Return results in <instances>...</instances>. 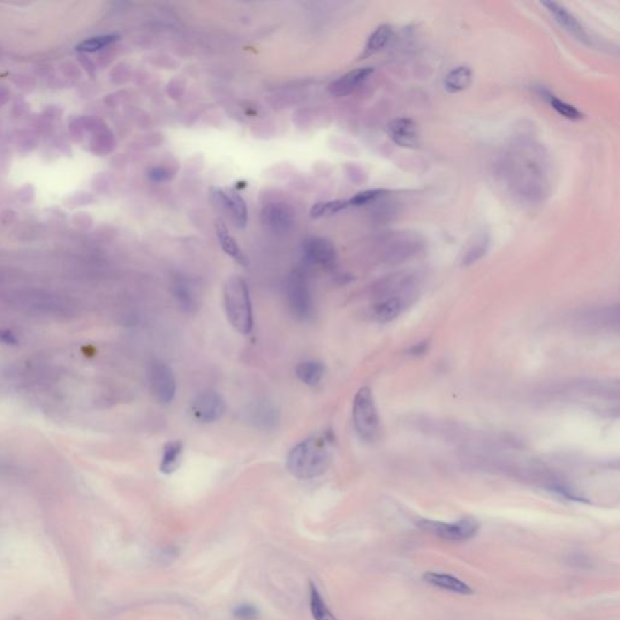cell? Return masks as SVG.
<instances>
[{
	"mask_svg": "<svg viewBox=\"0 0 620 620\" xmlns=\"http://www.w3.org/2000/svg\"><path fill=\"white\" fill-rule=\"evenodd\" d=\"M404 305L401 299L395 297H381V301L373 305V317L381 324L394 322L404 312Z\"/></svg>",
	"mask_w": 620,
	"mask_h": 620,
	"instance_id": "d6986e66",
	"label": "cell"
},
{
	"mask_svg": "<svg viewBox=\"0 0 620 620\" xmlns=\"http://www.w3.org/2000/svg\"><path fill=\"white\" fill-rule=\"evenodd\" d=\"M233 613H234L235 618L241 620H255L256 618H258L257 610L255 607L251 606V605L239 606L238 608H235Z\"/></svg>",
	"mask_w": 620,
	"mask_h": 620,
	"instance_id": "f546056e",
	"label": "cell"
},
{
	"mask_svg": "<svg viewBox=\"0 0 620 620\" xmlns=\"http://www.w3.org/2000/svg\"><path fill=\"white\" fill-rule=\"evenodd\" d=\"M289 308L298 322H308L314 312V302L307 275L302 271H294L289 276L287 286Z\"/></svg>",
	"mask_w": 620,
	"mask_h": 620,
	"instance_id": "5b68a950",
	"label": "cell"
},
{
	"mask_svg": "<svg viewBox=\"0 0 620 620\" xmlns=\"http://www.w3.org/2000/svg\"><path fill=\"white\" fill-rule=\"evenodd\" d=\"M225 308L232 326L241 335H250L253 330L252 302L250 289L240 276L229 278L223 289Z\"/></svg>",
	"mask_w": 620,
	"mask_h": 620,
	"instance_id": "3957f363",
	"label": "cell"
},
{
	"mask_svg": "<svg viewBox=\"0 0 620 620\" xmlns=\"http://www.w3.org/2000/svg\"><path fill=\"white\" fill-rule=\"evenodd\" d=\"M538 91H539V95L544 98V100H547L549 102V105L552 106V109L557 113V114H560L561 116H564L566 119L568 120H580L583 118V113L579 111L578 108L575 106H572L570 103H567V102L564 101V100H561L559 97L555 96L552 91H549L547 89L539 88L538 89Z\"/></svg>",
	"mask_w": 620,
	"mask_h": 620,
	"instance_id": "cb8c5ba5",
	"label": "cell"
},
{
	"mask_svg": "<svg viewBox=\"0 0 620 620\" xmlns=\"http://www.w3.org/2000/svg\"><path fill=\"white\" fill-rule=\"evenodd\" d=\"M296 376L305 386H315L325 376V366L315 360L304 361L296 368Z\"/></svg>",
	"mask_w": 620,
	"mask_h": 620,
	"instance_id": "603a6c76",
	"label": "cell"
},
{
	"mask_svg": "<svg viewBox=\"0 0 620 620\" xmlns=\"http://www.w3.org/2000/svg\"><path fill=\"white\" fill-rule=\"evenodd\" d=\"M174 297L181 310L187 314H195L200 308L202 301L198 289L187 280L179 279L176 281L174 284Z\"/></svg>",
	"mask_w": 620,
	"mask_h": 620,
	"instance_id": "2e32d148",
	"label": "cell"
},
{
	"mask_svg": "<svg viewBox=\"0 0 620 620\" xmlns=\"http://www.w3.org/2000/svg\"><path fill=\"white\" fill-rule=\"evenodd\" d=\"M349 207L348 200H331V202H317L310 210V216L312 218L332 216L338 212L343 211Z\"/></svg>",
	"mask_w": 620,
	"mask_h": 620,
	"instance_id": "4316f807",
	"label": "cell"
},
{
	"mask_svg": "<svg viewBox=\"0 0 620 620\" xmlns=\"http://www.w3.org/2000/svg\"><path fill=\"white\" fill-rule=\"evenodd\" d=\"M542 4L547 8V13L552 15V17H554L557 24L564 28L566 32L570 33V36H573L577 40L583 44L593 45V38L589 34L588 31L575 15L570 14L564 5L555 1H544Z\"/></svg>",
	"mask_w": 620,
	"mask_h": 620,
	"instance_id": "9c48e42d",
	"label": "cell"
},
{
	"mask_svg": "<svg viewBox=\"0 0 620 620\" xmlns=\"http://www.w3.org/2000/svg\"><path fill=\"white\" fill-rule=\"evenodd\" d=\"M213 198L217 202H220L227 211L229 212L235 225L241 229H244L248 225V210L246 202L239 193H236L234 189H213L212 192Z\"/></svg>",
	"mask_w": 620,
	"mask_h": 620,
	"instance_id": "30bf717a",
	"label": "cell"
},
{
	"mask_svg": "<svg viewBox=\"0 0 620 620\" xmlns=\"http://www.w3.org/2000/svg\"><path fill=\"white\" fill-rule=\"evenodd\" d=\"M424 582L430 584L432 587L447 590L451 593H460V595H470L473 593V589L469 587L468 584L464 583L463 580L452 577V575H442V573H434V572H428L423 575Z\"/></svg>",
	"mask_w": 620,
	"mask_h": 620,
	"instance_id": "e0dca14e",
	"label": "cell"
},
{
	"mask_svg": "<svg viewBox=\"0 0 620 620\" xmlns=\"http://www.w3.org/2000/svg\"><path fill=\"white\" fill-rule=\"evenodd\" d=\"M488 248H490V236L487 233L476 235L462 258V264L469 266L478 262L487 253Z\"/></svg>",
	"mask_w": 620,
	"mask_h": 620,
	"instance_id": "d4e9b609",
	"label": "cell"
},
{
	"mask_svg": "<svg viewBox=\"0 0 620 620\" xmlns=\"http://www.w3.org/2000/svg\"><path fill=\"white\" fill-rule=\"evenodd\" d=\"M183 455V444L181 441L166 442L162 447V455H161L159 469L162 474L170 475L175 473L181 465Z\"/></svg>",
	"mask_w": 620,
	"mask_h": 620,
	"instance_id": "44dd1931",
	"label": "cell"
},
{
	"mask_svg": "<svg viewBox=\"0 0 620 620\" xmlns=\"http://www.w3.org/2000/svg\"><path fill=\"white\" fill-rule=\"evenodd\" d=\"M294 220V210L285 202H273L263 209V223L274 233H286Z\"/></svg>",
	"mask_w": 620,
	"mask_h": 620,
	"instance_id": "4fadbf2b",
	"label": "cell"
},
{
	"mask_svg": "<svg viewBox=\"0 0 620 620\" xmlns=\"http://www.w3.org/2000/svg\"><path fill=\"white\" fill-rule=\"evenodd\" d=\"M225 400L216 391H204L190 404V412L194 418L200 423L217 422L225 416Z\"/></svg>",
	"mask_w": 620,
	"mask_h": 620,
	"instance_id": "ba28073f",
	"label": "cell"
},
{
	"mask_svg": "<svg viewBox=\"0 0 620 620\" xmlns=\"http://www.w3.org/2000/svg\"><path fill=\"white\" fill-rule=\"evenodd\" d=\"M388 135L396 146L416 148L419 143L418 126L409 118H399L388 125Z\"/></svg>",
	"mask_w": 620,
	"mask_h": 620,
	"instance_id": "5bb4252c",
	"label": "cell"
},
{
	"mask_svg": "<svg viewBox=\"0 0 620 620\" xmlns=\"http://www.w3.org/2000/svg\"><path fill=\"white\" fill-rule=\"evenodd\" d=\"M310 612L314 620H337L312 583H310Z\"/></svg>",
	"mask_w": 620,
	"mask_h": 620,
	"instance_id": "484cf974",
	"label": "cell"
},
{
	"mask_svg": "<svg viewBox=\"0 0 620 620\" xmlns=\"http://www.w3.org/2000/svg\"><path fill=\"white\" fill-rule=\"evenodd\" d=\"M388 194H389V192L386 190V189H370V190H363V192H360V193L354 195L353 198L349 199V200H348V204H349V207L365 206V205H368V204H372V202L381 200V199L386 197Z\"/></svg>",
	"mask_w": 620,
	"mask_h": 620,
	"instance_id": "83f0119b",
	"label": "cell"
},
{
	"mask_svg": "<svg viewBox=\"0 0 620 620\" xmlns=\"http://www.w3.org/2000/svg\"><path fill=\"white\" fill-rule=\"evenodd\" d=\"M417 524L423 531L432 533L434 536L450 542L469 540L478 533L480 527L478 521L473 517H464L452 524L434 520H421Z\"/></svg>",
	"mask_w": 620,
	"mask_h": 620,
	"instance_id": "8992f818",
	"label": "cell"
},
{
	"mask_svg": "<svg viewBox=\"0 0 620 620\" xmlns=\"http://www.w3.org/2000/svg\"><path fill=\"white\" fill-rule=\"evenodd\" d=\"M353 422L358 437L365 442H375L381 435V419L372 391L363 386L353 401Z\"/></svg>",
	"mask_w": 620,
	"mask_h": 620,
	"instance_id": "277c9868",
	"label": "cell"
},
{
	"mask_svg": "<svg viewBox=\"0 0 620 620\" xmlns=\"http://www.w3.org/2000/svg\"><path fill=\"white\" fill-rule=\"evenodd\" d=\"M473 82V70L468 66H458L447 74L444 80L445 90L450 93L464 91Z\"/></svg>",
	"mask_w": 620,
	"mask_h": 620,
	"instance_id": "ffe728a7",
	"label": "cell"
},
{
	"mask_svg": "<svg viewBox=\"0 0 620 620\" xmlns=\"http://www.w3.org/2000/svg\"><path fill=\"white\" fill-rule=\"evenodd\" d=\"M115 39H116L115 36H103V37L93 38L91 40L84 43L83 49L88 51H96L98 49L105 47V46L109 45L111 43L114 42Z\"/></svg>",
	"mask_w": 620,
	"mask_h": 620,
	"instance_id": "f1b7e54d",
	"label": "cell"
},
{
	"mask_svg": "<svg viewBox=\"0 0 620 620\" xmlns=\"http://www.w3.org/2000/svg\"><path fill=\"white\" fill-rule=\"evenodd\" d=\"M148 177L156 183H161V182H165L167 179H170L171 172L165 167H156V169L149 171Z\"/></svg>",
	"mask_w": 620,
	"mask_h": 620,
	"instance_id": "4dcf8cb0",
	"label": "cell"
},
{
	"mask_svg": "<svg viewBox=\"0 0 620 620\" xmlns=\"http://www.w3.org/2000/svg\"><path fill=\"white\" fill-rule=\"evenodd\" d=\"M0 343L4 345H17L19 337L10 330H0Z\"/></svg>",
	"mask_w": 620,
	"mask_h": 620,
	"instance_id": "1f68e13d",
	"label": "cell"
},
{
	"mask_svg": "<svg viewBox=\"0 0 620 620\" xmlns=\"http://www.w3.org/2000/svg\"><path fill=\"white\" fill-rule=\"evenodd\" d=\"M428 349H429V340H422L409 348V354L412 356H422V355L427 354Z\"/></svg>",
	"mask_w": 620,
	"mask_h": 620,
	"instance_id": "d6a6232c",
	"label": "cell"
},
{
	"mask_svg": "<svg viewBox=\"0 0 620 620\" xmlns=\"http://www.w3.org/2000/svg\"><path fill=\"white\" fill-rule=\"evenodd\" d=\"M215 228H216L217 238H218L222 250L229 257L233 258L235 262L239 263L241 266H248V258L246 257L244 251L240 248L236 240L230 235L229 230L227 229L225 223L221 221L216 222Z\"/></svg>",
	"mask_w": 620,
	"mask_h": 620,
	"instance_id": "ac0fdd59",
	"label": "cell"
},
{
	"mask_svg": "<svg viewBox=\"0 0 620 620\" xmlns=\"http://www.w3.org/2000/svg\"><path fill=\"white\" fill-rule=\"evenodd\" d=\"M372 67H363L350 70L348 73L343 74L342 77L335 79L330 85V92L335 97L348 96L350 93L356 91L368 78L372 75Z\"/></svg>",
	"mask_w": 620,
	"mask_h": 620,
	"instance_id": "9a60e30c",
	"label": "cell"
},
{
	"mask_svg": "<svg viewBox=\"0 0 620 620\" xmlns=\"http://www.w3.org/2000/svg\"><path fill=\"white\" fill-rule=\"evenodd\" d=\"M246 419L253 427L269 430L278 427L280 422V412L274 404L268 401H256L246 409Z\"/></svg>",
	"mask_w": 620,
	"mask_h": 620,
	"instance_id": "7c38bea8",
	"label": "cell"
},
{
	"mask_svg": "<svg viewBox=\"0 0 620 620\" xmlns=\"http://www.w3.org/2000/svg\"><path fill=\"white\" fill-rule=\"evenodd\" d=\"M394 36V29L391 24H381L375 29V32L368 38L365 50H363V57L372 56L377 52L383 50L393 39Z\"/></svg>",
	"mask_w": 620,
	"mask_h": 620,
	"instance_id": "7402d4cb",
	"label": "cell"
},
{
	"mask_svg": "<svg viewBox=\"0 0 620 620\" xmlns=\"http://www.w3.org/2000/svg\"><path fill=\"white\" fill-rule=\"evenodd\" d=\"M333 439L330 434L308 437L289 451L286 468L294 478L312 480L322 476L333 460Z\"/></svg>",
	"mask_w": 620,
	"mask_h": 620,
	"instance_id": "7a4b0ae2",
	"label": "cell"
},
{
	"mask_svg": "<svg viewBox=\"0 0 620 620\" xmlns=\"http://www.w3.org/2000/svg\"><path fill=\"white\" fill-rule=\"evenodd\" d=\"M503 176L513 192L529 202L542 200L550 188V167L544 148L532 141L511 144L503 160Z\"/></svg>",
	"mask_w": 620,
	"mask_h": 620,
	"instance_id": "6da1fadb",
	"label": "cell"
},
{
	"mask_svg": "<svg viewBox=\"0 0 620 620\" xmlns=\"http://www.w3.org/2000/svg\"><path fill=\"white\" fill-rule=\"evenodd\" d=\"M304 257L312 264L333 269L337 264V253L331 241L324 238H312L304 244Z\"/></svg>",
	"mask_w": 620,
	"mask_h": 620,
	"instance_id": "8fae6325",
	"label": "cell"
},
{
	"mask_svg": "<svg viewBox=\"0 0 620 620\" xmlns=\"http://www.w3.org/2000/svg\"><path fill=\"white\" fill-rule=\"evenodd\" d=\"M148 381L158 402L169 404L174 401L177 391L175 373L162 361H154L148 368Z\"/></svg>",
	"mask_w": 620,
	"mask_h": 620,
	"instance_id": "52a82bcc",
	"label": "cell"
}]
</instances>
